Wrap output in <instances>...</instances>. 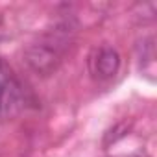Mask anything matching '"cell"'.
I'll list each match as a JSON object with an SVG mask.
<instances>
[{"instance_id": "cell-2", "label": "cell", "mask_w": 157, "mask_h": 157, "mask_svg": "<svg viewBox=\"0 0 157 157\" xmlns=\"http://www.w3.org/2000/svg\"><path fill=\"white\" fill-rule=\"evenodd\" d=\"M89 67L94 78L109 80L120 68V54L113 46H100L89 57Z\"/></svg>"}, {"instance_id": "cell-3", "label": "cell", "mask_w": 157, "mask_h": 157, "mask_svg": "<svg viewBox=\"0 0 157 157\" xmlns=\"http://www.w3.org/2000/svg\"><path fill=\"white\" fill-rule=\"evenodd\" d=\"M13 89V80H11V70L8 65L0 59V105H4L6 100L10 98V93Z\"/></svg>"}, {"instance_id": "cell-1", "label": "cell", "mask_w": 157, "mask_h": 157, "mask_svg": "<svg viewBox=\"0 0 157 157\" xmlns=\"http://www.w3.org/2000/svg\"><path fill=\"white\" fill-rule=\"evenodd\" d=\"M68 43L67 30H56L54 35H48L46 39L33 43L26 48V63L41 76L52 74L63 57V46Z\"/></svg>"}]
</instances>
